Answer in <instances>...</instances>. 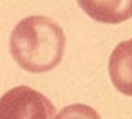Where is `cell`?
<instances>
[{
  "label": "cell",
  "mask_w": 132,
  "mask_h": 119,
  "mask_svg": "<svg viewBox=\"0 0 132 119\" xmlns=\"http://www.w3.org/2000/svg\"><path fill=\"white\" fill-rule=\"evenodd\" d=\"M9 45L13 60L23 69L45 73L56 67L63 59L66 36L54 20L30 15L14 27Z\"/></svg>",
  "instance_id": "6da1fadb"
},
{
  "label": "cell",
  "mask_w": 132,
  "mask_h": 119,
  "mask_svg": "<svg viewBox=\"0 0 132 119\" xmlns=\"http://www.w3.org/2000/svg\"><path fill=\"white\" fill-rule=\"evenodd\" d=\"M56 108L42 93L26 85L0 97V119H54Z\"/></svg>",
  "instance_id": "7a4b0ae2"
},
{
  "label": "cell",
  "mask_w": 132,
  "mask_h": 119,
  "mask_svg": "<svg viewBox=\"0 0 132 119\" xmlns=\"http://www.w3.org/2000/svg\"><path fill=\"white\" fill-rule=\"evenodd\" d=\"M78 5L93 20L117 24L132 18V0H77Z\"/></svg>",
  "instance_id": "3957f363"
},
{
  "label": "cell",
  "mask_w": 132,
  "mask_h": 119,
  "mask_svg": "<svg viewBox=\"0 0 132 119\" xmlns=\"http://www.w3.org/2000/svg\"><path fill=\"white\" fill-rule=\"evenodd\" d=\"M109 75L116 88L132 96V39L119 43L109 59Z\"/></svg>",
  "instance_id": "277c9868"
},
{
  "label": "cell",
  "mask_w": 132,
  "mask_h": 119,
  "mask_svg": "<svg viewBox=\"0 0 132 119\" xmlns=\"http://www.w3.org/2000/svg\"><path fill=\"white\" fill-rule=\"evenodd\" d=\"M55 119H101L93 107L85 104H72L59 113Z\"/></svg>",
  "instance_id": "5b68a950"
}]
</instances>
